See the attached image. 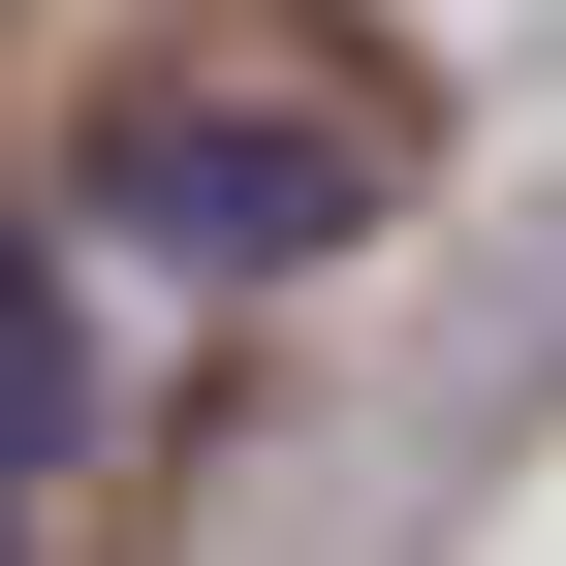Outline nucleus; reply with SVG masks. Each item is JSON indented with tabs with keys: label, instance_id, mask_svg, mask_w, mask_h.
I'll return each instance as SVG.
<instances>
[{
	"label": "nucleus",
	"instance_id": "nucleus-1",
	"mask_svg": "<svg viewBox=\"0 0 566 566\" xmlns=\"http://www.w3.org/2000/svg\"><path fill=\"white\" fill-rule=\"evenodd\" d=\"M95 221H126V252H346V221H378V158H346L315 95H158Z\"/></svg>",
	"mask_w": 566,
	"mask_h": 566
},
{
	"label": "nucleus",
	"instance_id": "nucleus-3",
	"mask_svg": "<svg viewBox=\"0 0 566 566\" xmlns=\"http://www.w3.org/2000/svg\"><path fill=\"white\" fill-rule=\"evenodd\" d=\"M0 535H32V472H0Z\"/></svg>",
	"mask_w": 566,
	"mask_h": 566
},
{
	"label": "nucleus",
	"instance_id": "nucleus-2",
	"mask_svg": "<svg viewBox=\"0 0 566 566\" xmlns=\"http://www.w3.org/2000/svg\"><path fill=\"white\" fill-rule=\"evenodd\" d=\"M95 441V346H63V283H32V221H0V472H63Z\"/></svg>",
	"mask_w": 566,
	"mask_h": 566
}]
</instances>
